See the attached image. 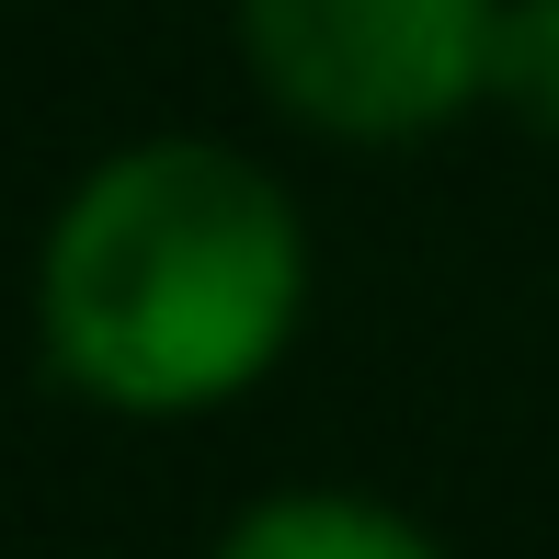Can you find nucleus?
Masks as SVG:
<instances>
[{"label": "nucleus", "instance_id": "nucleus-1", "mask_svg": "<svg viewBox=\"0 0 559 559\" xmlns=\"http://www.w3.org/2000/svg\"><path fill=\"white\" fill-rule=\"evenodd\" d=\"M309 251L286 194L206 138L104 160L46 228L35 332L104 412H217L286 354Z\"/></svg>", "mask_w": 559, "mask_h": 559}, {"label": "nucleus", "instance_id": "nucleus-3", "mask_svg": "<svg viewBox=\"0 0 559 559\" xmlns=\"http://www.w3.org/2000/svg\"><path fill=\"white\" fill-rule=\"evenodd\" d=\"M217 559H445V548L366 491H274L217 537Z\"/></svg>", "mask_w": 559, "mask_h": 559}, {"label": "nucleus", "instance_id": "nucleus-4", "mask_svg": "<svg viewBox=\"0 0 559 559\" xmlns=\"http://www.w3.org/2000/svg\"><path fill=\"white\" fill-rule=\"evenodd\" d=\"M479 92H491L514 126H537L559 138V0H502L491 23V69H479Z\"/></svg>", "mask_w": 559, "mask_h": 559}, {"label": "nucleus", "instance_id": "nucleus-2", "mask_svg": "<svg viewBox=\"0 0 559 559\" xmlns=\"http://www.w3.org/2000/svg\"><path fill=\"white\" fill-rule=\"evenodd\" d=\"M502 0H240L263 92L320 138H423L479 104Z\"/></svg>", "mask_w": 559, "mask_h": 559}]
</instances>
